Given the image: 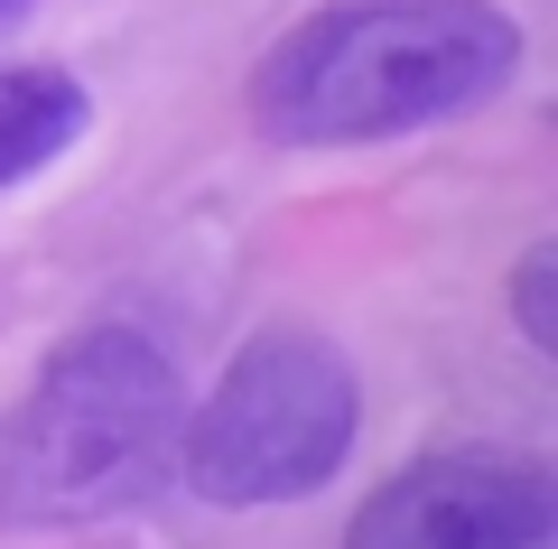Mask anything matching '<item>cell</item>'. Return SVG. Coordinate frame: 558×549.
I'll use <instances>...</instances> for the list:
<instances>
[{"instance_id": "277c9868", "label": "cell", "mask_w": 558, "mask_h": 549, "mask_svg": "<svg viewBox=\"0 0 558 549\" xmlns=\"http://www.w3.org/2000/svg\"><path fill=\"white\" fill-rule=\"evenodd\" d=\"M344 549H558V485L539 456L438 447L363 493Z\"/></svg>"}, {"instance_id": "6da1fadb", "label": "cell", "mask_w": 558, "mask_h": 549, "mask_svg": "<svg viewBox=\"0 0 558 549\" xmlns=\"http://www.w3.org/2000/svg\"><path fill=\"white\" fill-rule=\"evenodd\" d=\"M521 75V20L502 0H326L252 65V121L270 150H363L457 121Z\"/></svg>"}, {"instance_id": "52a82bcc", "label": "cell", "mask_w": 558, "mask_h": 549, "mask_svg": "<svg viewBox=\"0 0 558 549\" xmlns=\"http://www.w3.org/2000/svg\"><path fill=\"white\" fill-rule=\"evenodd\" d=\"M28 10H38V0H0V28H20V20H28Z\"/></svg>"}, {"instance_id": "8992f818", "label": "cell", "mask_w": 558, "mask_h": 549, "mask_svg": "<svg viewBox=\"0 0 558 549\" xmlns=\"http://www.w3.org/2000/svg\"><path fill=\"white\" fill-rule=\"evenodd\" d=\"M549 271H558V242H531L512 271V326L531 354H558V326H549Z\"/></svg>"}, {"instance_id": "7a4b0ae2", "label": "cell", "mask_w": 558, "mask_h": 549, "mask_svg": "<svg viewBox=\"0 0 558 549\" xmlns=\"http://www.w3.org/2000/svg\"><path fill=\"white\" fill-rule=\"evenodd\" d=\"M186 382L159 345L121 317L75 326L38 363V382L0 438V530H84L140 512L178 485Z\"/></svg>"}, {"instance_id": "5b68a950", "label": "cell", "mask_w": 558, "mask_h": 549, "mask_svg": "<svg viewBox=\"0 0 558 549\" xmlns=\"http://www.w3.org/2000/svg\"><path fill=\"white\" fill-rule=\"evenodd\" d=\"M84 121H94V94L65 65H0V187L57 168L84 140Z\"/></svg>"}, {"instance_id": "3957f363", "label": "cell", "mask_w": 558, "mask_h": 549, "mask_svg": "<svg viewBox=\"0 0 558 549\" xmlns=\"http://www.w3.org/2000/svg\"><path fill=\"white\" fill-rule=\"evenodd\" d=\"M363 429V382L326 335L270 326L223 363V382L186 410L178 429V485L205 503H307L336 485Z\"/></svg>"}]
</instances>
